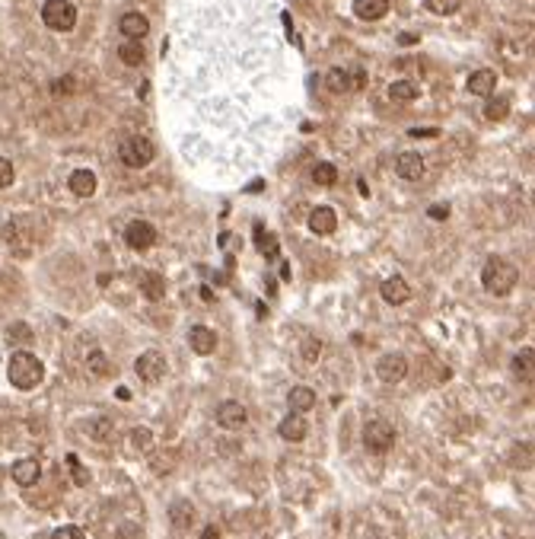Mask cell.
I'll list each match as a JSON object with an SVG mask.
<instances>
[{
	"label": "cell",
	"instance_id": "cell-1",
	"mask_svg": "<svg viewBox=\"0 0 535 539\" xmlns=\"http://www.w3.org/2000/svg\"><path fill=\"white\" fill-rule=\"evenodd\" d=\"M6 377L16 390H36L39 383L45 380V364L29 351H13L10 354V364H6Z\"/></svg>",
	"mask_w": 535,
	"mask_h": 539
},
{
	"label": "cell",
	"instance_id": "cell-2",
	"mask_svg": "<svg viewBox=\"0 0 535 539\" xmlns=\"http://www.w3.org/2000/svg\"><path fill=\"white\" fill-rule=\"evenodd\" d=\"M516 281H519V271L513 262H506V258H500V256H491L488 262H484L482 284L491 291V294H497V297L510 294V291L516 288Z\"/></svg>",
	"mask_w": 535,
	"mask_h": 539
},
{
	"label": "cell",
	"instance_id": "cell-3",
	"mask_svg": "<svg viewBox=\"0 0 535 539\" xmlns=\"http://www.w3.org/2000/svg\"><path fill=\"white\" fill-rule=\"evenodd\" d=\"M153 153H156L153 141L143 138V134H131V138H125L118 144L121 163H125V166H131V169H143L150 160H153Z\"/></svg>",
	"mask_w": 535,
	"mask_h": 539
},
{
	"label": "cell",
	"instance_id": "cell-4",
	"mask_svg": "<svg viewBox=\"0 0 535 539\" xmlns=\"http://www.w3.org/2000/svg\"><path fill=\"white\" fill-rule=\"evenodd\" d=\"M42 19L48 29L54 32H71L73 23H77V6L71 0H48L42 6Z\"/></svg>",
	"mask_w": 535,
	"mask_h": 539
},
{
	"label": "cell",
	"instance_id": "cell-5",
	"mask_svg": "<svg viewBox=\"0 0 535 539\" xmlns=\"http://www.w3.org/2000/svg\"><path fill=\"white\" fill-rule=\"evenodd\" d=\"M363 443H367L370 453H386L395 443V428L386 418H370L363 425Z\"/></svg>",
	"mask_w": 535,
	"mask_h": 539
},
{
	"label": "cell",
	"instance_id": "cell-6",
	"mask_svg": "<svg viewBox=\"0 0 535 539\" xmlns=\"http://www.w3.org/2000/svg\"><path fill=\"white\" fill-rule=\"evenodd\" d=\"M134 371L143 383H160L166 377V358L160 351H143L141 358L134 361Z\"/></svg>",
	"mask_w": 535,
	"mask_h": 539
},
{
	"label": "cell",
	"instance_id": "cell-7",
	"mask_svg": "<svg viewBox=\"0 0 535 539\" xmlns=\"http://www.w3.org/2000/svg\"><path fill=\"white\" fill-rule=\"evenodd\" d=\"M376 373H379L382 383H402L408 377V361H404V354H382L379 364H376Z\"/></svg>",
	"mask_w": 535,
	"mask_h": 539
},
{
	"label": "cell",
	"instance_id": "cell-8",
	"mask_svg": "<svg viewBox=\"0 0 535 539\" xmlns=\"http://www.w3.org/2000/svg\"><path fill=\"white\" fill-rule=\"evenodd\" d=\"M245 421H249V412H245L243 402H220L217 405V425L226 428V431H239V428H245Z\"/></svg>",
	"mask_w": 535,
	"mask_h": 539
},
{
	"label": "cell",
	"instance_id": "cell-9",
	"mask_svg": "<svg viewBox=\"0 0 535 539\" xmlns=\"http://www.w3.org/2000/svg\"><path fill=\"white\" fill-rule=\"evenodd\" d=\"M363 86V71H345V67H335L328 71V90L332 93H351V90H360Z\"/></svg>",
	"mask_w": 535,
	"mask_h": 539
},
{
	"label": "cell",
	"instance_id": "cell-10",
	"mask_svg": "<svg viewBox=\"0 0 535 539\" xmlns=\"http://www.w3.org/2000/svg\"><path fill=\"white\" fill-rule=\"evenodd\" d=\"M125 240H128L131 249L143 252V249H150V246L156 243V230H153V223H147V221H131L128 223V230H125Z\"/></svg>",
	"mask_w": 535,
	"mask_h": 539
},
{
	"label": "cell",
	"instance_id": "cell-11",
	"mask_svg": "<svg viewBox=\"0 0 535 539\" xmlns=\"http://www.w3.org/2000/svg\"><path fill=\"white\" fill-rule=\"evenodd\" d=\"M188 345L195 354H214L217 351V332L208 326H191L188 329Z\"/></svg>",
	"mask_w": 535,
	"mask_h": 539
},
{
	"label": "cell",
	"instance_id": "cell-12",
	"mask_svg": "<svg viewBox=\"0 0 535 539\" xmlns=\"http://www.w3.org/2000/svg\"><path fill=\"white\" fill-rule=\"evenodd\" d=\"M424 156L421 153H399V160H395V173L402 176V179H408V182H417L424 176Z\"/></svg>",
	"mask_w": 535,
	"mask_h": 539
},
{
	"label": "cell",
	"instance_id": "cell-13",
	"mask_svg": "<svg viewBox=\"0 0 535 539\" xmlns=\"http://www.w3.org/2000/svg\"><path fill=\"white\" fill-rule=\"evenodd\" d=\"M42 479V466H39V460H16L13 463V482L23 488L36 485V482Z\"/></svg>",
	"mask_w": 535,
	"mask_h": 539
},
{
	"label": "cell",
	"instance_id": "cell-14",
	"mask_svg": "<svg viewBox=\"0 0 535 539\" xmlns=\"http://www.w3.org/2000/svg\"><path fill=\"white\" fill-rule=\"evenodd\" d=\"M118 29H121V36L141 42V39L150 32V19L143 16V13H125V16H121V23H118Z\"/></svg>",
	"mask_w": 535,
	"mask_h": 539
},
{
	"label": "cell",
	"instance_id": "cell-15",
	"mask_svg": "<svg viewBox=\"0 0 535 539\" xmlns=\"http://www.w3.org/2000/svg\"><path fill=\"white\" fill-rule=\"evenodd\" d=\"M494 90H497V74L494 71H475L469 77V93L472 96H494Z\"/></svg>",
	"mask_w": 535,
	"mask_h": 539
},
{
	"label": "cell",
	"instance_id": "cell-16",
	"mask_svg": "<svg viewBox=\"0 0 535 539\" xmlns=\"http://www.w3.org/2000/svg\"><path fill=\"white\" fill-rule=\"evenodd\" d=\"M277 434H280L284 440H290V443H300V440L306 438V418H303V415H297V412H290V415H287V418L277 425Z\"/></svg>",
	"mask_w": 535,
	"mask_h": 539
},
{
	"label": "cell",
	"instance_id": "cell-17",
	"mask_svg": "<svg viewBox=\"0 0 535 539\" xmlns=\"http://www.w3.org/2000/svg\"><path fill=\"white\" fill-rule=\"evenodd\" d=\"M335 227H338V217H335L332 208H315L310 214V230L312 233L328 236V233H335Z\"/></svg>",
	"mask_w": 535,
	"mask_h": 539
},
{
	"label": "cell",
	"instance_id": "cell-18",
	"mask_svg": "<svg viewBox=\"0 0 535 539\" xmlns=\"http://www.w3.org/2000/svg\"><path fill=\"white\" fill-rule=\"evenodd\" d=\"M141 291H143V297L156 303V300L166 297V278L156 275V271H143L141 275Z\"/></svg>",
	"mask_w": 535,
	"mask_h": 539
},
{
	"label": "cell",
	"instance_id": "cell-19",
	"mask_svg": "<svg viewBox=\"0 0 535 539\" xmlns=\"http://www.w3.org/2000/svg\"><path fill=\"white\" fill-rule=\"evenodd\" d=\"M411 297V288H408V281L404 278H386L382 281V300H389V303H404V300Z\"/></svg>",
	"mask_w": 535,
	"mask_h": 539
},
{
	"label": "cell",
	"instance_id": "cell-20",
	"mask_svg": "<svg viewBox=\"0 0 535 539\" xmlns=\"http://www.w3.org/2000/svg\"><path fill=\"white\" fill-rule=\"evenodd\" d=\"M389 10V0H354V13L360 19H367V23H373V19H382Z\"/></svg>",
	"mask_w": 535,
	"mask_h": 539
},
{
	"label": "cell",
	"instance_id": "cell-21",
	"mask_svg": "<svg viewBox=\"0 0 535 539\" xmlns=\"http://www.w3.org/2000/svg\"><path fill=\"white\" fill-rule=\"evenodd\" d=\"M287 405H290V412H297V415L310 412V408L315 405V393L310 390V386H293L290 396H287Z\"/></svg>",
	"mask_w": 535,
	"mask_h": 539
},
{
	"label": "cell",
	"instance_id": "cell-22",
	"mask_svg": "<svg viewBox=\"0 0 535 539\" xmlns=\"http://www.w3.org/2000/svg\"><path fill=\"white\" fill-rule=\"evenodd\" d=\"M169 520H173L175 530H188L191 520H195V508H191V501H173V508H169Z\"/></svg>",
	"mask_w": 535,
	"mask_h": 539
},
{
	"label": "cell",
	"instance_id": "cell-23",
	"mask_svg": "<svg viewBox=\"0 0 535 539\" xmlns=\"http://www.w3.org/2000/svg\"><path fill=\"white\" fill-rule=\"evenodd\" d=\"M71 192L80 198H89L96 192V176L89 173V169H77V173L71 176Z\"/></svg>",
	"mask_w": 535,
	"mask_h": 539
},
{
	"label": "cell",
	"instance_id": "cell-24",
	"mask_svg": "<svg viewBox=\"0 0 535 539\" xmlns=\"http://www.w3.org/2000/svg\"><path fill=\"white\" fill-rule=\"evenodd\" d=\"M532 348H523V351L513 358V373H516L519 380H526V383H532Z\"/></svg>",
	"mask_w": 535,
	"mask_h": 539
},
{
	"label": "cell",
	"instance_id": "cell-25",
	"mask_svg": "<svg viewBox=\"0 0 535 539\" xmlns=\"http://www.w3.org/2000/svg\"><path fill=\"white\" fill-rule=\"evenodd\" d=\"M506 115H510V99L506 96H497V99H488V106H484V119L488 121H504Z\"/></svg>",
	"mask_w": 535,
	"mask_h": 539
},
{
	"label": "cell",
	"instance_id": "cell-26",
	"mask_svg": "<svg viewBox=\"0 0 535 539\" xmlns=\"http://www.w3.org/2000/svg\"><path fill=\"white\" fill-rule=\"evenodd\" d=\"M86 371H89V377H108V371H112V364H108V358L102 351H89V358H86Z\"/></svg>",
	"mask_w": 535,
	"mask_h": 539
},
{
	"label": "cell",
	"instance_id": "cell-27",
	"mask_svg": "<svg viewBox=\"0 0 535 539\" xmlns=\"http://www.w3.org/2000/svg\"><path fill=\"white\" fill-rule=\"evenodd\" d=\"M118 58L125 61L128 67H137L143 61V45L141 42H134V39H128L125 45H118Z\"/></svg>",
	"mask_w": 535,
	"mask_h": 539
},
{
	"label": "cell",
	"instance_id": "cell-28",
	"mask_svg": "<svg viewBox=\"0 0 535 539\" xmlns=\"http://www.w3.org/2000/svg\"><path fill=\"white\" fill-rule=\"evenodd\" d=\"M389 96L395 102H414L417 99V86L408 84V80H395L392 86H389Z\"/></svg>",
	"mask_w": 535,
	"mask_h": 539
},
{
	"label": "cell",
	"instance_id": "cell-29",
	"mask_svg": "<svg viewBox=\"0 0 535 539\" xmlns=\"http://www.w3.org/2000/svg\"><path fill=\"white\" fill-rule=\"evenodd\" d=\"M312 179L319 182V186H335V179H338V169H335L332 163H319V166L312 169Z\"/></svg>",
	"mask_w": 535,
	"mask_h": 539
},
{
	"label": "cell",
	"instance_id": "cell-30",
	"mask_svg": "<svg viewBox=\"0 0 535 539\" xmlns=\"http://www.w3.org/2000/svg\"><path fill=\"white\" fill-rule=\"evenodd\" d=\"M427 4V10H434L437 16H449V13H456L459 6H462V0H424Z\"/></svg>",
	"mask_w": 535,
	"mask_h": 539
},
{
	"label": "cell",
	"instance_id": "cell-31",
	"mask_svg": "<svg viewBox=\"0 0 535 539\" xmlns=\"http://www.w3.org/2000/svg\"><path fill=\"white\" fill-rule=\"evenodd\" d=\"M131 443H134V450H150L153 447V434H150V428H134Z\"/></svg>",
	"mask_w": 535,
	"mask_h": 539
},
{
	"label": "cell",
	"instance_id": "cell-32",
	"mask_svg": "<svg viewBox=\"0 0 535 539\" xmlns=\"http://www.w3.org/2000/svg\"><path fill=\"white\" fill-rule=\"evenodd\" d=\"M6 338H19V342H32V329L29 326H23V323H16V326H10V329H6Z\"/></svg>",
	"mask_w": 535,
	"mask_h": 539
},
{
	"label": "cell",
	"instance_id": "cell-33",
	"mask_svg": "<svg viewBox=\"0 0 535 539\" xmlns=\"http://www.w3.org/2000/svg\"><path fill=\"white\" fill-rule=\"evenodd\" d=\"M13 163L6 160V156H0V188H6V186H13Z\"/></svg>",
	"mask_w": 535,
	"mask_h": 539
},
{
	"label": "cell",
	"instance_id": "cell-34",
	"mask_svg": "<svg viewBox=\"0 0 535 539\" xmlns=\"http://www.w3.org/2000/svg\"><path fill=\"white\" fill-rule=\"evenodd\" d=\"M67 463H71V469H73V479H77V485H86V482H89V473H86V469L83 466H80V460H77V456H67Z\"/></svg>",
	"mask_w": 535,
	"mask_h": 539
},
{
	"label": "cell",
	"instance_id": "cell-35",
	"mask_svg": "<svg viewBox=\"0 0 535 539\" xmlns=\"http://www.w3.org/2000/svg\"><path fill=\"white\" fill-rule=\"evenodd\" d=\"M51 539H86V533L80 527H61L51 533Z\"/></svg>",
	"mask_w": 535,
	"mask_h": 539
},
{
	"label": "cell",
	"instance_id": "cell-36",
	"mask_svg": "<svg viewBox=\"0 0 535 539\" xmlns=\"http://www.w3.org/2000/svg\"><path fill=\"white\" fill-rule=\"evenodd\" d=\"M93 434H96L99 440H108V438H112V425H108L106 418H99V421L93 425Z\"/></svg>",
	"mask_w": 535,
	"mask_h": 539
},
{
	"label": "cell",
	"instance_id": "cell-37",
	"mask_svg": "<svg viewBox=\"0 0 535 539\" xmlns=\"http://www.w3.org/2000/svg\"><path fill=\"white\" fill-rule=\"evenodd\" d=\"M319 351H322V345L315 342V338H306V342H303V358L306 361H315V358H319Z\"/></svg>",
	"mask_w": 535,
	"mask_h": 539
},
{
	"label": "cell",
	"instance_id": "cell-38",
	"mask_svg": "<svg viewBox=\"0 0 535 539\" xmlns=\"http://www.w3.org/2000/svg\"><path fill=\"white\" fill-rule=\"evenodd\" d=\"M437 128H411V138H437Z\"/></svg>",
	"mask_w": 535,
	"mask_h": 539
},
{
	"label": "cell",
	"instance_id": "cell-39",
	"mask_svg": "<svg viewBox=\"0 0 535 539\" xmlns=\"http://www.w3.org/2000/svg\"><path fill=\"white\" fill-rule=\"evenodd\" d=\"M430 217H434V221H446V217H449V208H443V204H434V208H430Z\"/></svg>",
	"mask_w": 535,
	"mask_h": 539
},
{
	"label": "cell",
	"instance_id": "cell-40",
	"mask_svg": "<svg viewBox=\"0 0 535 539\" xmlns=\"http://www.w3.org/2000/svg\"><path fill=\"white\" fill-rule=\"evenodd\" d=\"M73 90V80H58V84H54V93H58V96H61V93H71Z\"/></svg>",
	"mask_w": 535,
	"mask_h": 539
},
{
	"label": "cell",
	"instance_id": "cell-41",
	"mask_svg": "<svg viewBox=\"0 0 535 539\" xmlns=\"http://www.w3.org/2000/svg\"><path fill=\"white\" fill-rule=\"evenodd\" d=\"M201 539H220V533H217V527H208V530L201 533Z\"/></svg>",
	"mask_w": 535,
	"mask_h": 539
}]
</instances>
